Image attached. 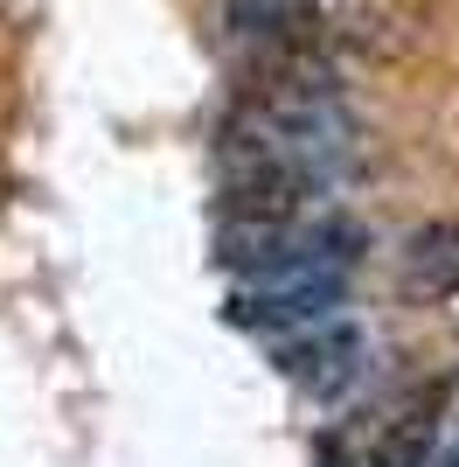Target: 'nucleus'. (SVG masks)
<instances>
[{
  "mask_svg": "<svg viewBox=\"0 0 459 467\" xmlns=\"http://www.w3.org/2000/svg\"><path fill=\"white\" fill-rule=\"evenodd\" d=\"M432 447H439L432 419H403L376 440V467H432Z\"/></svg>",
  "mask_w": 459,
  "mask_h": 467,
  "instance_id": "nucleus-5",
  "label": "nucleus"
},
{
  "mask_svg": "<svg viewBox=\"0 0 459 467\" xmlns=\"http://www.w3.org/2000/svg\"><path fill=\"white\" fill-rule=\"evenodd\" d=\"M223 28L244 42V49L313 42L321 36V0H223Z\"/></svg>",
  "mask_w": 459,
  "mask_h": 467,
  "instance_id": "nucleus-4",
  "label": "nucleus"
},
{
  "mask_svg": "<svg viewBox=\"0 0 459 467\" xmlns=\"http://www.w3.org/2000/svg\"><path fill=\"white\" fill-rule=\"evenodd\" d=\"M397 279L418 300H459V223H418L403 237Z\"/></svg>",
  "mask_w": 459,
  "mask_h": 467,
  "instance_id": "nucleus-3",
  "label": "nucleus"
},
{
  "mask_svg": "<svg viewBox=\"0 0 459 467\" xmlns=\"http://www.w3.org/2000/svg\"><path fill=\"white\" fill-rule=\"evenodd\" d=\"M348 300L342 273H286V279H250L244 293H230V328L250 335H300L334 321Z\"/></svg>",
  "mask_w": 459,
  "mask_h": 467,
  "instance_id": "nucleus-1",
  "label": "nucleus"
},
{
  "mask_svg": "<svg viewBox=\"0 0 459 467\" xmlns=\"http://www.w3.org/2000/svg\"><path fill=\"white\" fill-rule=\"evenodd\" d=\"M432 467H459V440H445V447H432Z\"/></svg>",
  "mask_w": 459,
  "mask_h": 467,
  "instance_id": "nucleus-6",
  "label": "nucleus"
},
{
  "mask_svg": "<svg viewBox=\"0 0 459 467\" xmlns=\"http://www.w3.org/2000/svg\"><path fill=\"white\" fill-rule=\"evenodd\" d=\"M362 328H342V321H321V328H300L286 342V377L313 398H342L355 377H362Z\"/></svg>",
  "mask_w": 459,
  "mask_h": 467,
  "instance_id": "nucleus-2",
  "label": "nucleus"
}]
</instances>
